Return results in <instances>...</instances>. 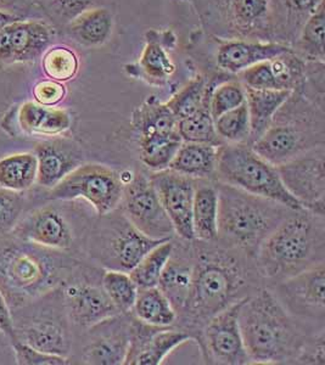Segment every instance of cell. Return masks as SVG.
I'll list each match as a JSON object with an SVG mask.
<instances>
[{
    "label": "cell",
    "mask_w": 325,
    "mask_h": 365,
    "mask_svg": "<svg viewBox=\"0 0 325 365\" xmlns=\"http://www.w3.org/2000/svg\"><path fill=\"white\" fill-rule=\"evenodd\" d=\"M194 241L192 289L177 318L192 340L207 320L261 287H257L261 277L252 267L254 259L222 244L215 245L216 241Z\"/></svg>",
    "instance_id": "6da1fadb"
},
{
    "label": "cell",
    "mask_w": 325,
    "mask_h": 365,
    "mask_svg": "<svg viewBox=\"0 0 325 365\" xmlns=\"http://www.w3.org/2000/svg\"><path fill=\"white\" fill-rule=\"evenodd\" d=\"M80 266L68 253L10 235L0 240V292L13 311L61 287Z\"/></svg>",
    "instance_id": "7a4b0ae2"
},
{
    "label": "cell",
    "mask_w": 325,
    "mask_h": 365,
    "mask_svg": "<svg viewBox=\"0 0 325 365\" xmlns=\"http://www.w3.org/2000/svg\"><path fill=\"white\" fill-rule=\"evenodd\" d=\"M239 325L251 364H296L309 336L271 287H259L244 299Z\"/></svg>",
    "instance_id": "3957f363"
},
{
    "label": "cell",
    "mask_w": 325,
    "mask_h": 365,
    "mask_svg": "<svg viewBox=\"0 0 325 365\" xmlns=\"http://www.w3.org/2000/svg\"><path fill=\"white\" fill-rule=\"evenodd\" d=\"M325 261L324 217L296 211L259 246L254 267L259 277L277 284Z\"/></svg>",
    "instance_id": "277c9868"
},
{
    "label": "cell",
    "mask_w": 325,
    "mask_h": 365,
    "mask_svg": "<svg viewBox=\"0 0 325 365\" xmlns=\"http://www.w3.org/2000/svg\"><path fill=\"white\" fill-rule=\"evenodd\" d=\"M218 191L217 242L254 259L259 246L294 210L238 187L216 182Z\"/></svg>",
    "instance_id": "5b68a950"
},
{
    "label": "cell",
    "mask_w": 325,
    "mask_h": 365,
    "mask_svg": "<svg viewBox=\"0 0 325 365\" xmlns=\"http://www.w3.org/2000/svg\"><path fill=\"white\" fill-rule=\"evenodd\" d=\"M323 145L324 108L296 89L275 113L267 130L254 141L252 148L259 156L278 166Z\"/></svg>",
    "instance_id": "8992f818"
},
{
    "label": "cell",
    "mask_w": 325,
    "mask_h": 365,
    "mask_svg": "<svg viewBox=\"0 0 325 365\" xmlns=\"http://www.w3.org/2000/svg\"><path fill=\"white\" fill-rule=\"evenodd\" d=\"M201 25L217 39L279 42L272 0H190Z\"/></svg>",
    "instance_id": "52a82bcc"
},
{
    "label": "cell",
    "mask_w": 325,
    "mask_h": 365,
    "mask_svg": "<svg viewBox=\"0 0 325 365\" xmlns=\"http://www.w3.org/2000/svg\"><path fill=\"white\" fill-rule=\"evenodd\" d=\"M215 180L272 200L294 211L304 210L284 187L277 167L259 156L250 143L223 144L218 148Z\"/></svg>",
    "instance_id": "ba28073f"
},
{
    "label": "cell",
    "mask_w": 325,
    "mask_h": 365,
    "mask_svg": "<svg viewBox=\"0 0 325 365\" xmlns=\"http://www.w3.org/2000/svg\"><path fill=\"white\" fill-rule=\"evenodd\" d=\"M11 316L15 341L42 352L68 358L73 340L61 287L13 309Z\"/></svg>",
    "instance_id": "9c48e42d"
},
{
    "label": "cell",
    "mask_w": 325,
    "mask_h": 365,
    "mask_svg": "<svg viewBox=\"0 0 325 365\" xmlns=\"http://www.w3.org/2000/svg\"><path fill=\"white\" fill-rule=\"evenodd\" d=\"M139 232L125 218L120 207L99 216L88 234V252L105 269L130 273L138 262L160 242Z\"/></svg>",
    "instance_id": "30bf717a"
},
{
    "label": "cell",
    "mask_w": 325,
    "mask_h": 365,
    "mask_svg": "<svg viewBox=\"0 0 325 365\" xmlns=\"http://www.w3.org/2000/svg\"><path fill=\"white\" fill-rule=\"evenodd\" d=\"M125 182L121 172L99 163L81 165L46 192V199L70 201L83 199L92 205L98 216L120 207Z\"/></svg>",
    "instance_id": "8fae6325"
},
{
    "label": "cell",
    "mask_w": 325,
    "mask_h": 365,
    "mask_svg": "<svg viewBox=\"0 0 325 365\" xmlns=\"http://www.w3.org/2000/svg\"><path fill=\"white\" fill-rule=\"evenodd\" d=\"M120 210L146 237L154 240H172L175 237L150 175L143 170L133 172L132 178L125 182Z\"/></svg>",
    "instance_id": "7c38bea8"
},
{
    "label": "cell",
    "mask_w": 325,
    "mask_h": 365,
    "mask_svg": "<svg viewBox=\"0 0 325 365\" xmlns=\"http://www.w3.org/2000/svg\"><path fill=\"white\" fill-rule=\"evenodd\" d=\"M242 301L244 299L217 313L216 316L206 322L196 335L195 341L200 346L205 363L220 365L251 364L239 325V312Z\"/></svg>",
    "instance_id": "4fadbf2b"
},
{
    "label": "cell",
    "mask_w": 325,
    "mask_h": 365,
    "mask_svg": "<svg viewBox=\"0 0 325 365\" xmlns=\"http://www.w3.org/2000/svg\"><path fill=\"white\" fill-rule=\"evenodd\" d=\"M275 167L284 187L300 202L304 211L324 217V145L309 150Z\"/></svg>",
    "instance_id": "5bb4252c"
},
{
    "label": "cell",
    "mask_w": 325,
    "mask_h": 365,
    "mask_svg": "<svg viewBox=\"0 0 325 365\" xmlns=\"http://www.w3.org/2000/svg\"><path fill=\"white\" fill-rule=\"evenodd\" d=\"M272 291L284 308L301 323L319 322L324 324V263L277 282Z\"/></svg>",
    "instance_id": "9a60e30c"
},
{
    "label": "cell",
    "mask_w": 325,
    "mask_h": 365,
    "mask_svg": "<svg viewBox=\"0 0 325 365\" xmlns=\"http://www.w3.org/2000/svg\"><path fill=\"white\" fill-rule=\"evenodd\" d=\"M63 304L71 324L88 329L120 312L108 299L100 284L88 278L80 266L61 285Z\"/></svg>",
    "instance_id": "2e32d148"
},
{
    "label": "cell",
    "mask_w": 325,
    "mask_h": 365,
    "mask_svg": "<svg viewBox=\"0 0 325 365\" xmlns=\"http://www.w3.org/2000/svg\"><path fill=\"white\" fill-rule=\"evenodd\" d=\"M54 26L43 20H17L0 29V66L33 63L51 48Z\"/></svg>",
    "instance_id": "e0dca14e"
},
{
    "label": "cell",
    "mask_w": 325,
    "mask_h": 365,
    "mask_svg": "<svg viewBox=\"0 0 325 365\" xmlns=\"http://www.w3.org/2000/svg\"><path fill=\"white\" fill-rule=\"evenodd\" d=\"M81 361L84 364H125L130 349V313L103 320L86 329Z\"/></svg>",
    "instance_id": "ac0fdd59"
},
{
    "label": "cell",
    "mask_w": 325,
    "mask_h": 365,
    "mask_svg": "<svg viewBox=\"0 0 325 365\" xmlns=\"http://www.w3.org/2000/svg\"><path fill=\"white\" fill-rule=\"evenodd\" d=\"M151 182L160 201L175 228V237L183 241H194L192 212L196 180L175 170L151 172Z\"/></svg>",
    "instance_id": "d6986e66"
},
{
    "label": "cell",
    "mask_w": 325,
    "mask_h": 365,
    "mask_svg": "<svg viewBox=\"0 0 325 365\" xmlns=\"http://www.w3.org/2000/svg\"><path fill=\"white\" fill-rule=\"evenodd\" d=\"M192 335L177 327H154L142 323L130 313V342L125 364L160 365Z\"/></svg>",
    "instance_id": "ffe728a7"
},
{
    "label": "cell",
    "mask_w": 325,
    "mask_h": 365,
    "mask_svg": "<svg viewBox=\"0 0 325 365\" xmlns=\"http://www.w3.org/2000/svg\"><path fill=\"white\" fill-rule=\"evenodd\" d=\"M13 237L68 253L76 246V232L65 213L53 206L38 208L11 230Z\"/></svg>",
    "instance_id": "44dd1931"
},
{
    "label": "cell",
    "mask_w": 325,
    "mask_h": 365,
    "mask_svg": "<svg viewBox=\"0 0 325 365\" xmlns=\"http://www.w3.org/2000/svg\"><path fill=\"white\" fill-rule=\"evenodd\" d=\"M306 61L294 51L246 68L239 73L240 82L245 87L264 91H294L304 83Z\"/></svg>",
    "instance_id": "7402d4cb"
},
{
    "label": "cell",
    "mask_w": 325,
    "mask_h": 365,
    "mask_svg": "<svg viewBox=\"0 0 325 365\" xmlns=\"http://www.w3.org/2000/svg\"><path fill=\"white\" fill-rule=\"evenodd\" d=\"M34 155L38 162V184L46 189L54 187L84 161L81 146L63 138L39 143Z\"/></svg>",
    "instance_id": "603a6c76"
},
{
    "label": "cell",
    "mask_w": 325,
    "mask_h": 365,
    "mask_svg": "<svg viewBox=\"0 0 325 365\" xmlns=\"http://www.w3.org/2000/svg\"><path fill=\"white\" fill-rule=\"evenodd\" d=\"M217 39V38H215ZM217 67L225 73L239 75L256 63L292 51V46L283 43L254 42L244 39H217Z\"/></svg>",
    "instance_id": "cb8c5ba5"
},
{
    "label": "cell",
    "mask_w": 325,
    "mask_h": 365,
    "mask_svg": "<svg viewBox=\"0 0 325 365\" xmlns=\"http://www.w3.org/2000/svg\"><path fill=\"white\" fill-rule=\"evenodd\" d=\"M192 274H194V256L192 244L175 245L171 257L163 268L158 287L170 301L172 307L180 316L184 304L188 299L192 289Z\"/></svg>",
    "instance_id": "d4e9b609"
},
{
    "label": "cell",
    "mask_w": 325,
    "mask_h": 365,
    "mask_svg": "<svg viewBox=\"0 0 325 365\" xmlns=\"http://www.w3.org/2000/svg\"><path fill=\"white\" fill-rule=\"evenodd\" d=\"M178 120L166 103H160L155 96H149L134 110L130 125L137 133L138 141L148 140L180 134Z\"/></svg>",
    "instance_id": "484cf974"
},
{
    "label": "cell",
    "mask_w": 325,
    "mask_h": 365,
    "mask_svg": "<svg viewBox=\"0 0 325 365\" xmlns=\"http://www.w3.org/2000/svg\"><path fill=\"white\" fill-rule=\"evenodd\" d=\"M113 29V15L108 8L87 10L65 26L61 32L83 48H98L108 42Z\"/></svg>",
    "instance_id": "4316f807"
},
{
    "label": "cell",
    "mask_w": 325,
    "mask_h": 365,
    "mask_svg": "<svg viewBox=\"0 0 325 365\" xmlns=\"http://www.w3.org/2000/svg\"><path fill=\"white\" fill-rule=\"evenodd\" d=\"M16 123L24 133L55 137L70 129L72 118L71 115L63 108L27 101L17 110Z\"/></svg>",
    "instance_id": "83f0119b"
},
{
    "label": "cell",
    "mask_w": 325,
    "mask_h": 365,
    "mask_svg": "<svg viewBox=\"0 0 325 365\" xmlns=\"http://www.w3.org/2000/svg\"><path fill=\"white\" fill-rule=\"evenodd\" d=\"M218 191L216 180H196L192 202L194 240L212 242L218 237Z\"/></svg>",
    "instance_id": "f1b7e54d"
},
{
    "label": "cell",
    "mask_w": 325,
    "mask_h": 365,
    "mask_svg": "<svg viewBox=\"0 0 325 365\" xmlns=\"http://www.w3.org/2000/svg\"><path fill=\"white\" fill-rule=\"evenodd\" d=\"M218 148L211 144L183 141L170 170L195 180H215Z\"/></svg>",
    "instance_id": "f546056e"
},
{
    "label": "cell",
    "mask_w": 325,
    "mask_h": 365,
    "mask_svg": "<svg viewBox=\"0 0 325 365\" xmlns=\"http://www.w3.org/2000/svg\"><path fill=\"white\" fill-rule=\"evenodd\" d=\"M246 105L250 116L251 145L259 140L271 125L275 113L288 100L292 91H264L245 87Z\"/></svg>",
    "instance_id": "4dcf8cb0"
},
{
    "label": "cell",
    "mask_w": 325,
    "mask_h": 365,
    "mask_svg": "<svg viewBox=\"0 0 325 365\" xmlns=\"http://www.w3.org/2000/svg\"><path fill=\"white\" fill-rule=\"evenodd\" d=\"M279 42L292 46L304 22L324 0H272Z\"/></svg>",
    "instance_id": "1f68e13d"
},
{
    "label": "cell",
    "mask_w": 325,
    "mask_h": 365,
    "mask_svg": "<svg viewBox=\"0 0 325 365\" xmlns=\"http://www.w3.org/2000/svg\"><path fill=\"white\" fill-rule=\"evenodd\" d=\"M130 313L142 323L161 328L175 327L178 318L175 308L158 287L139 289Z\"/></svg>",
    "instance_id": "d6a6232c"
},
{
    "label": "cell",
    "mask_w": 325,
    "mask_h": 365,
    "mask_svg": "<svg viewBox=\"0 0 325 365\" xmlns=\"http://www.w3.org/2000/svg\"><path fill=\"white\" fill-rule=\"evenodd\" d=\"M324 3L318 6L292 44V49L304 61H324Z\"/></svg>",
    "instance_id": "836d02e7"
},
{
    "label": "cell",
    "mask_w": 325,
    "mask_h": 365,
    "mask_svg": "<svg viewBox=\"0 0 325 365\" xmlns=\"http://www.w3.org/2000/svg\"><path fill=\"white\" fill-rule=\"evenodd\" d=\"M138 66L146 81L154 86H163L175 73V63L154 31L149 32Z\"/></svg>",
    "instance_id": "e575fe53"
},
{
    "label": "cell",
    "mask_w": 325,
    "mask_h": 365,
    "mask_svg": "<svg viewBox=\"0 0 325 365\" xmlns=\"http://www.w3.org/2000/svg\"><path fill=\"white\" fill-rule=\"evenodd\" d=\"M216 78H207L206 76L197 75L177 91L166 105L178 120L192 116L204 105L209 104L210 94L212 91Z\"/></svg>",
    "instance_id": "d590c367"
},
{
    "label": "cell",
    "mask_w": 325,
    "mask_h": 365,
    "mask_svg": "<svg viewBox=\"0 0 325 365\" xmlns=\"http://www.w3.org/2000/svg\"><path fill=\"white\" fill-rule=\"evenodd\" d=\"M38 162L34 154H15L0 160V187L25 191L37 180Z\"/></svg>",
    "instance_id": "8d00e7d4"
},
{
    "label": "cell",
    "mask_w": 325,
    "mask_h": 365,
    "mask_svg": "<svg viewBox=\"0 0 325 365\" xmlns=\"http://www.w3.org/2000/svg\"><path fill=\"white\" fill-rule=\"evenodd\" d=\"M173 239L162 241L138 262L137 266L130 272V278L135 282L138 289L158 287L163 268L173 252Z\"/></svg>",
    "instance_id": "74e56055"
},
{
    "label": "cell",
    "mask_w": 325,
    "mask_h": 365,
    "mask_svg": "<svg viewBox=\"0 0 325 365\" xmlns=\"http://www.w3.org/2000/svg\"><path fill=\"white\" fill-rule=\"evenodd\" d=\"M101 287L121 314H128L132 312L139 289L130 278V273L105 269L101 277Z\"/></svg>",
    "instance_id": "f35d334b"
},
{
    "label": "cell",
    "mask_w": 325,
    "mask_h": 365,
    "mask_svg": "<svg viewBox=\"0 0 325 365\" xmlns=\"http://www.w3.org/2000/svg\"><path fill=\"white\" fill-rule=\"evenodd\" d=\"M138 143L143 165L150 172H160L170 168L183 140L180 134H177L172 137L155 138Z\"/></svg>",
    "instance_id": "ab89813d"
},
{
    "label": "cell",
    "mask_w": 325,
    "mask_h": 365,
    "mask_svg": "<svg viewBox=\"0 0 325 365\" xmlns=\"http://www.w3.org/2000/svg\"><path fill=\"white\" fill-rule=\"evenodd\" d=\"M178 132L182 140L187 143L211 144L215 146L225 144L217 134L215 120L210 113L209 104L204 105L192 116L178 120Z\"/></svg>",
    "instance_id": "60d3db41"
},
{
    "label": "cell",
    "mask_w": 325,
    "mask_h": 365,
    "mask_svg": "<svg viewBox=\"0 0 325 365\" xmlns=\"http://www.w3.org/2000/svg\"><path fill=\"white\" fill-rule=\"evenodd\" d=\"M42 68L48 78L63 83L75 78L80 68V60L68 46H51L42 55Z\"/></svg>",
    "instance_id": "b9f144b4"
},
{
    "label": "cell",
    "mask_w": 325,
    "mask_h": 365,
    "mask_svg": "<svg viewBox=\"0 0 325 365\" xmlns=\"http://www.w3.org/2000/svg\"><path fill=\"white\" fill-rule=\"evenodd\" d=\"M215 128L225 144L249 143L250 116L246 103L216 118Z\"/></svg>",
    "instance_id": "7bdbcfd3"
},
{
    "label": "cell",
    "mask_w": 325,
    "mask_h": 365,
    "mask_svg": "<svg viewBox=\"0 0 325 365\" xmlns=\"http://www.w3.org/2000/svg\"><path fill=\"white\" fill-rule=\"evenodd\" d=\"M100 0H44L39 8L54 26L56 31H61L65 26L73 21L76 17L87 10L100 6Z\"/></svg>",
    "instance_id": "ee69618b"
},
{
    "label": "cell",
    "mask_w": 325,
    "mask_h": 365,
    "mask_svg": "<svg viewBox=\"0 0 325 365\" xmlns=\"http://www.w3.org/2000/svg\"><path fill=\"white\" fill-rule=\"evenodd\" d=\"M246 103L245 86L240 81L216 84L210 94L209 108L213 120Z\"/></svg>",
    "instance_id": "f6af8a7d"
},
{
    "label": "cell",
    "mask_w": 325,
    "mask_h": 365,
    "mask_svg": "<svg viewBox=\"0 0 325 365\" xmlns=\"http://www.w3.org/2000/svg\"><path fill=\"white\" fill-rule=\"evenodd\" d=\"M25 200L17 191L0 190V237L10 234L20 220Z\"/></svg>",
    "instance_id": "bcb514c9"
},
{
    "label": "cell",
    "mask_w": 325,
    "mask_h": 365,
    "mask_svg": "<svg viewBox=\"0 0 325 365\" xmlns=\"http://www.w3.org/2000/svg\"><path fill=\"white\" fill-rule=\"evenodd\" d=\"M14 352L16 356L17 364L21 365H65L70 364V358L61 357L56 354L42 352L22 344L20 341H13Z\"/></svg>",
    "instance_id": "7dc6e473"
},
{
    "label": "cell",
    "mask_w": 325,
    "mask_h": 365,
    "mask_svg": "<svg viewBox=\"0 0 325 365\" xmlns=\"http://www.w3.org/2000/svg\"><path fill=\"white\" fill-rule=\"evenodd\" d=\"M296 364H325L324 329L309 335L301 349Z\"/></svg>",
    "instance_id": "c3c4849f"
},
{
    "label": "cell",
    "mask_w": 325,
    "mask_h": 365,
    "mask_svg": "<svg viewBox=\"0 0 325 365\" xmlns=\"http://www.w3.org/2000/svg\"><path fill=\"white\" fill-rule=\"evenodd\" d=\"M36 103L43 106H55L60 104L66 96V88L53 79L39 81L33 87Z\"/></svg>",
    "instance_id": "681fc988"
},
{
    "label": "cell",
    "mask_w": 325,
    "mask_h": 365,
    "mask_svg": "<svg viewBox=\"0 0 325 365\" xmlns=\"http://www.w3.org/2000/svg\"><path fill=\"white\" fill-rule=\"evenodd\" d=\"M0 331L4 334L10 341H15V330H14L13 316L8 302L4 296L0 292Z\"/></svg>",
    "instance_id": "f907efd6"
},
{
    "label": "cell",
    "mask_w": 325,
    "mask_h": 365,
    "mask_svg": "<svg viewBox=\"0 0 325 365\" xmlns=\"http://www.w3.org/2000/svg\"><path fill=\"white\" fill-rule=\"evenodd\" d=\"M32 0H0V10L5 13L13 14L15 16L26 19L27 14L33 8Z\"/></svg>",
    "instance_id": "816d5d0a"
},
{
    "label": "cell",
    "mask_w": 325,
    "mask_h": 365,
    "mask_svg": "<svg viewBox=\"0 0 325 365\" xmlns=\"http://www.w3.org/2000/svg\"><path fill=\"white\" fill-rule=\"evenodd\" d=\"M17 20H22L21 17L15 16L13 14L5 13L0 10V29H4L6 26L17 21Z\"/></svg>",
    "instance_id": "f5cc1de1"
},
{
    "label": "cell",
    "mask_w": 325,
    "mask_h": 365,
    "mask_svg": "<svg viewBox=\"0 0 325 365\" xmlns=\"http://www.w3.org/2000/svg\"><path fill=\"white\" fill-rule=\"evenodd\" d=\"M32 1H33L34 5H37V6H39V5L42 4L44 0H32Z\"/></svg>",
    "instance_id": "db71d44e"
}]
</instances>
